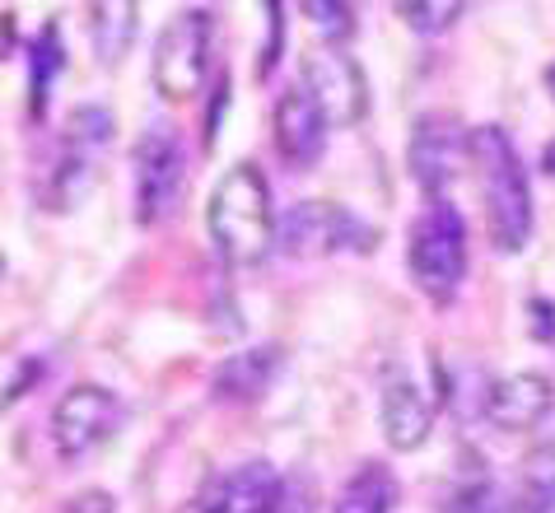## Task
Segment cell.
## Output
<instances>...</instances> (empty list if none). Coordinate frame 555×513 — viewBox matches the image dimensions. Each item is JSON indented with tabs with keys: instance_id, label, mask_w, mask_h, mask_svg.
Returning a JSON list of instances; mask_svg holds the SVG:
<instances>
[{
	"instance_id": "9c48e42d",
	"label": "cell",
	"mask_w": 555,
	"mask_h": 513,
	"mask_svg": "<svg viewBox=\"0 0 555 513\" xmlns=\"http://www.w3.org/2000/svg\"><path fill=\"white\" fill-rule=\"evenodd\" d=\"M406 159H411V174H415V182H421V192L429 201H443L449 182L457 178V168L472 164V136H462L453 117L425 113L411 131Z\"/></svg>"
},
{
	"instance_id": "52a82bcc",
	"label": "cell",
	"mask_w": 555,
	"mask_h": 513,
	"mask_svg": "<svg viewBox=\"0 0 555 513\" xmlns=\"http://www.w3.org/2000/svg\"><path fill=\"white\" fill-rule=\"evenodd\" d=\"M121 425V401L99 383H80L52 407V439L66 462L89 458L99 444H107Z\"/></svg>"
},
{
	"instance_id": "5b68a950",
	"label": "cell",
	"mask_w": 555,
	"mask_h": 513,
	"mask_svg": "<svg viewBox=\"0 0 555 513\" xmlns=\"http://www.w3.org/2000/svg\"><path fill=\"white\" fill-rule=\"evenodd\" d=\"M182 187H188V154L168 121L135 140V225H159L178 210Z\"/></svg>"
},
{
	"instance_id": "277c9868",
	"label": "cell",
	"mask_w": 555,
	"mask_h": 513,
	"mask_svg": "<svg viewBox=\"0 0 555 513\" xmlns=\"http://www.w3.org/2000/svg\"><path fill=\"white\" fill-rule=\"evenodd\" d=\"M210 34H215V20L202 5L178 10L164 24L159 42H154V89L168 103H188L202 93L206 70H210Z\"/></svg>"
},
{
	"instance_id": "7c38bea8",
	"label": "cell",
	"mask_w": 555,
	"mask_h": 513,
	"mask_svg": "<svg viewBox=\"0 0 555 513\" xmlns=\"http://www.w3.org/2000/svg\"><path fill=\"white\" fill-rule=\"evenodd\" d=\"M429 429H435V415H429V401L421 397V387L402 373H392L383 383V439H388L397 453H415Z\"/></svg>"
},
{
	"instance_id": "ac0fdd59",
	"label": "cell",
	"mask_w": 555,
	"mask_h": 513,
	"mask_svg": "<svg viewBox=\"0 0 555 513\" xmlns=\"http://www.w3.org/2000/svg\"><path fill=\"white\" fill-rule=\"evenodd\" d=\"M555 504V444H537L522 462V513Z\"/></svg>"
},
{
	"instance_id": "4316f807",
	"label": "cell",
	"mask_w": 555,
	"mask_h": 513,
	"mask_svg": "<svg viewBox=\"0 0 555 513\" xmlns=\"http://www.w3.org/2000/svg\"><path fill=\"white\" fill-rule=\"evenodd\" d=\"M532 326H537V336H542V341L555 336V308L546 299H532Z\"/></svg>"
},
{
	"instance_id": "30bf717a",
	"label": "cell",
	"mask_w": 555,
	"mask_h": 513,
	"mask_svg": "<svg viewBox=\"0 0 555 513\" xmlns=\"http://www.w3.org/2000/svg\"><path fill=\"white\" fill-rule=\"evenodd\" d=\"M327 145V121H322L318 103L308 99V89L295 85L275 99V150L285 154L289 168H313Z\"/></svg>"
},
{
	"instance_id": "8fae6325",
	"label": "cell",
	"mask_w": 555,
	"mask_h": 513,
	"mask_svg": "<svg viewBox=\"0 0 555 513\" xmlns=\"http://www.w3.org/2000/svg\"><path fill=\"white\" fill-rule=\"evenodd\" d=\"M551 407H555V387L546 373H508V379L490 383L481 411L500 429H532L542 425Z\"/></svg>"
},
{
	"instance_id": "2e32d148",
	"label": "cell",
	"mask_w": 555,
	"mask_h": 513,
	"mask_svg": "<svg viewBox=\"0 0 555 513\" xmlns=\"http://www.w3.org/2000/svg\"><path fill=\"white\" fill-rule=\"evenodd\" d=\"M275 490H281V476L271 462H243L238 472L224 476V513H267Z\"/></svg>"
},
{
	"instance_id": "5bb4252c",
	"label": "cell",
	"mask_w": 555,
	"mask_h": 513,
	"mask_svg": "<svg viewBox=\"0 0 555 513\" xmlns=\"http://www.w3.org/2000/svg\"><path fill=\"white\" fill-rule=\"evenodd\" d=\"M397 504V480L383 462H364L354 472L341 495H336V509L332 513H392Z\"/></svg>"
},
{
	"instance_id": "603a6c76",
	"label": "cell",
	"mask_w": 555,
	"mask_h": 513,
	"mask_svg": "<svg viewBox=\"0 0 555 513\" xmlns=\"http://www.w3.org/2000/svg\"><path fill=\"white\" fill-rule=\"evenodd\" d=\"M443 513H504V504L490 480H472V486H462L453 500L443 504Z\"/></svg>"
},
{
	"instance_id": "7a4b0ae2",
	"label": "cell",
	"mask_w": 555,
	"mask_h": 513,
	"mask_svg": "<svg viewBox=\"0 0 555 513\" xmlns=\"http://www.w3.org/2000/svg\"><path fill=\"white\" fill-rule=\"evenodd\" d=\"M210 243L229 267H257L275 247V210H271V187L257 164H234L215 182L210 206H206Z\"/></svg>"
},
{
	"instance_id": "484cf974",
	"label": "cell",
	"mask_w": 555,
	"mask_h": 513,
	"mask_svg": "<svg viewBox=\"0 0 555 513\" xmlns=\"http://www.w3.org/2000/svg\"><path fill=\"white\" fill-rule=\"evenodd\" d=\"M61 513H117V500L107 490H80Z\"/></svg>"
},
{
	"instance_id": "4fadbf2b",
	"label": "cell",
	"mask_w": 555,
	"mask_h": 513,
	"mask_svg": "<svg viewBox=\"0 0 555 513\" xmlns=\"http://www.w3.org/2000/svg\"><path fill=\"white\" fill-rule=\"evenodd\" d=\"M275 369H281V350L275 346H257V350H234L229 360L215 369V397L220 401H253L271 387Z\"/></svg>"
},
{
	"instance_id": "44dd1931",
	"label": "cell",
	"mask_w": 555,
	"mask_h": 513,
	"mask_svg": "<svg viewBox=\"0 0 555 513\" xmlns=\"http://www.w3.org/2000/svg\"><path fill=\"white\" fill-rule=\"evenodd\" d=\"M299 10L308 14V24H313L322 38H327V47H341L354 34V10L341 5V0H332V5H327V0H304Z\"/></svg>"
},
{
	"instance_id": "f546056e",
	"label": "cell",
	"mask_w": 555,
	"mask_h": 513,
	"mask_svg": "<svg viewBox=\"0 0 555 513\" xmlns=\"http://www.w3.org/2000/svg\"><path fill=\"white\" fill-rule=\"evenodd\" d=\"M0 280H5V257H0Z\"/></svg>"
},
{
	"instance_id": "8992f818",
	"label": "cell",
	"mask_w": 555,
	"mask_h": 513,
	"mask_svg": "<svg viewBox=\"0 0 555 513\" xmlns=\"http://www.w3.org/2000/svg\"><path fill=\"white\" fill-rule=\"evenodd\" d=\"M304 89L318 103L327 127H360L369 113L364 70L354 66V56H346L341 47L318 42L313 52H304Z\"/></svg>"
},
{
	"instance_id": "d6986e66",
	"label": "cell",
	"mask_w": 555,
	"mask_h": 513,
	"mask_svg": "<svg viewBox=\"0 0 555 513\" xmlns=\"http://www.w3.org/2000/svg\"><path fill=\"white\" fill-rule=\"evenodd\" d=\"M397 14H402L415 34H443V28H453L467 14V5L462 0H402Z\"/></svg>"
},
{
	"instance_id": "83f0119b",
	"label": "cell",
	"mask_w": 555,
	"mask_h": 513,
	"mask_svg": "<svg viewBox=\"0 0 555 513\" xmlns=\"http://www.w3.org/2000/svg\"><path fill=\"white\" fill-rule=\"evenodd\" d=\"M542 159H546V174H555V140L546 145V154H542Z\"/></svg>"
},
{
	"instance_id": "ba28073f",
	"label": "cell",
	"mask_w": 555,
	"mask_h": 513,
	"mask_svg": "<svg viewBox=\"0 0 555 513\" xmlns=\"http://www.w3.org/2000/svg\"><path fill=\"white\" fill-rule=\"evenodd\" d=\"M275 247L289 257H322L341 247H374V229L354 225L332 201H299L275 229Z\"/></svg>"
},
{
	"instance_id": "d4e9b609",
	"label": "cell",
	"mask_w": 555,
	"mask_h": 513,
	"mask_svg": "<svg viewBox=\"0 0 555 513\" xmlns=\"http://www.w3.org/2000/svg\"><path fill=\"white\" fill-rule=\"evenodd\" d=\"M178 513H224V476H210Z\"/></svg>"
},
{
	"instance_id": "3957f363",
	"label": "cell",
	"mask_w": 555,
	"mask_h": 513,
	"mask_svg": "<svg viewBox=\"0 0 555 513\" xmlns=\"http://www.w3.org/2000/svg\"><path fill=\"white\" fill-rule=\"evenodd\" d=\"M406 267L429 304H453L467 280V225L453 201H429L406 239Z\"/></svg>"
},
{
	"instance_id": "f1b7e54d",
	"label": "cell",
	"mask_w": 555,
	"mask_h": 513,
	"mask_svg": "<svg viewBox=\"0 0 555 513\" xmlns=\"http://www.w3.org/2000/svg\"><path fill=\"white\" fill-rule=\"evenodd\" d=\"M546 85H551V99H555V66L546 70Z\"/></svg>"
},
{
	"instance_id": "ffe728a7",
	"label": "cell",
	"mask_w": 555,
	"mask_h": 513,
	"mask_svg": "<svg viewBox=\"0 0 555 513\" xmlns=\"http://www.w3.org/2000/svg\"><path fill=\"white\" fill-rule=\"evenodd\" d=\"M70 145L80 150V154H94V150H103L107 140H113V113L107 107H99V103H80L70 113Z\"/></svg>"
},
{
	"instance_id": "9a60e30c",
	"label": "cell",
	"mask_w": 555,
	"mask_h": 513,
	"mask_svg": "<svg viewBox=\"0 0 555 513\" xmlns=\"http://www.w3.org/2000/svg\"><path fill=\"white\" fill-rule=\"evenodd\" d=\"M135 10L131 0H113V5H94L89 10V34H94V52L103 66H121V56L131 52L135 38Z\"/></svg>"
},
{
	"instance_id": "e0dca14e",
	"label": "cell",
	"mask_w": 555,
	"mask_h": 513,
	"mask_svg": "<svg viewBox=\"0 0 555 513\" xmlns=\"http://www.w3.org/2000/svg\"><path fill=\"white\" fill-rule=\"evenodd\" d=\"M66 66V52H61V34L56 24H48L42 34L34 38V52H28V99H34V113L48 107V93H52V80Z\"/></svg>"
},
{
	"instance_id": "6da1fadb",
	"label": "cell",
	"mask_w": 555,
	"mask_h": 513,
	"mask_svg": "<svg viewBox=\"0 0 555 513\" xmlns=\"http://www.w3.org/2000/svg\"><path fill=\"white\" fill-rule=\"evenodd\" d=\"M472 168L486 201V233L500 253H522L532 239V192L528 174L504 127L486 121L472 131Z\"/></svg>"
},
{
	"instance_id": "7402d4cb",
	"label": "cell",
	"mask_w": 555,
	"mask_h": 513,
	"mask_svg": "<svg viewBox=\"0 0 555 513\" xmlns=\"http://www.w3.org/2000/svg\"><path fill=\"white\" fill-rule=\"evenodd\" d=\"M313 509H318V486L304 472H295V476H281V490H275L267 513H313Z\"/></svg>"
},
{
	"instance_id": "cb8c5ba5",
	"label": "cell",
	"mask_w": 555,
	"mask_h": 513,
	"mask_svg": "<svg viewBox=\"0 0 555 513\" xmlns=\"http://www.w3.org/2000/svg\"><path fill=\"white\" fill-rule=\"evenodd\" d=\"M267 20H271V38H267V52H261V66H257L261 80H267V75L275 70V61H281V47H285V10L281 5H267Z\"/></svg>"
}]
</instances>
